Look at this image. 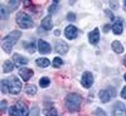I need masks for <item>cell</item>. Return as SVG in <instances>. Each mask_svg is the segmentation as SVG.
Instances as JSON below:
<instances>
[{"instance_id": "cell-17", "label": "cell", "mask_w": 126, "mask_h": 116, "mask_svg": "<svg viewBox=\"0 0 126 116\" xmlns=\"http://www.w3.org/2000/svg\"><path fill=\"white\" fill-rule=\"evenodd\" d=\"M14 67H15L14 62H12V61H5L4 65H3V72L9 73V72H12V71L14 69Z\"/></svg>"}, {"instance_id": "cell-5", "label": "cell", "mask_w": 126, "mask_h": 116, "mask_svg": "<svg viewBox=\"0 0 126 116\" xmlns=\"http://www.w3.org/2000/svg\"><path fill=\"white\" fill-rule=\"evenodd\" d=\"M8 86H9V92L12 95H18L22 91V82H20V80L15 76L10 77L8 80Z\"/></svg>"}, {"instance_id": "cell-8", "label": "cell", "mask_w": 126, "mask_h": 116, "mask_svg": "<svg viewBox=\"0 0 126 116\" xmlns=\"http://www.w3.org/2000/svg\"><path fill=\"white\" fill-rule=\"evenodd\" d=\"M38 49H39V52H40L42 54H47V53H49V52L52 50L50 44L47 43V42L43 40V39H39L38 40Z\"/></svg>"}, {"instance_id": "cell-22", "label": "cell", "mask_w": 126, "mask_h": 116, "mask_svg": "<svg viewBox=\"0 0 126 116\" xmlns=\"http://www.w3.org/2000/svg\"><path fill=\"white\" fill-rule=\"evenodd\" d=\"M39 85H40V87L46 88V87H48V86L50 85V80H49L48 77H43V78H40V80H39Z\"/></svg>"}, {"instance_id": "cell-27", "label": "cell", "mask_w": 126, "mask_h": 116, "mask_svg": "<svg viewBox=\"0 0 126 116\" xmlns=\"http://www.w3.org/2000/svg\"><path fill=\"white\" fill-rule=\"evenodd\" d=\"M19 4H20V1H10V3H9V10H10V12H12V10H14L15 8L19 6Z\"/></svg>"}, {"instance_id": "cell-10", "label": "cell", "mask_w": 126, "mask_h": 116, "mask_svg": "<svg viewBox=\"0 0 126 116\" xmlns=\"http://www.w3.org/2000/svg\"><path fill=\"white\" fill-rule=\"evenodd\" d=\"M88 40H90L91 44H97L100 42V30H98V28H94L88 34Z\"/></svg>"}, {"instance_id": "cell-26", "label": "cell", "mask_w": 126, "mask_h": 116, "mask_svg": "<svg viewBox=\"0 0 126 116\" xmlns=\"http://www.w3.org/2000/svg\"><path fill=\"white\" fill-rule=\"evenodd\" d=\"M58 6H59L58 1H53V4H52V5L49 6V13H50V14L56 13V12H57V9H58Z\"/></svg>"}, {"instance_id": "cell-28", "label": "cell", "mask_w": 126, "mask_h": 116, "mask_svg": "<svg viewBox=\"0 0 126 116\" xmlns=\"http://www.w3.org/2000/svg\"><path fill=\"white\" fill-rule=\"evenodd\" d=\"M0 12H1V19H5L6 15H8V13H6V10H5V6H4V5L0 8Z\"/></svg>"}, {"instance_id": "cell-1", "label": "cell", "mask_w": 126, "mask_h": 116, "mask_svg": "<svg viewBox=\"0 0 126 116\" xmlns=\"http://www.w3.org/2000/svg\"><path fill=\"white\" fill-rule=\"evenodd\" d=\"M20 35H22V33H20L19 30H13L9 35H6V37L3 38L1 47H3V49L6 52V53H10V52H12L14 44L18 42V39L20 38Z\"/></svg>"}, {"instance_id": "cell-37", "label": "cell", "mask_w": 126, "mask_h": 116, "mask_svg": "<svg viewBox=\"0 0 126 116\" xmlns=\"http://www.w3.org/2000/svg\"><path fill=\"white\" fill-rule=\"evenodd\" d=\"M125 5H126V1H125Z\"/></svg>"}, {"instance_id": "cell-18", "label": "cell", "mask_w": 126, "mask_h": 116, "mask_svg": "<svg viewBox=\"0 0 126 116\" xmlns=\"http://www.w3.org/2000/svg\"><path fill=\"white\" fill-rule=\"evenodd\" d=\"M35 63H37V66H39V67H42V68H46V67H48V66L50 65V61H49L48 58L40 57V58H38V59L35 61Z\"/></svg>"}, {"instance_id": "cell-32", "label": "cell", "mask_w": 126, "mask_h": 116, "mask_svg": "<svg viewBox=\"0 0 126 116\" xmlns=\"http://www.w3.org/2000/svg\"><path fill=\"white\" fill-rule=\"evenodd\" d=\"M96 114H97V116H105V111L103 110H100V109L96 111Z\"/></svg>"}, {"instance_id": "cell-13", "label": "cell", "mask_w": 126, "mask_h": 116, "mask_svg": "<svg viewBox=\"0 0 126 116\" xmlns=\"http://www.w3.org/2000/svg\"><path fill=\"white\" fill-rule=\"evenodd\" d=\"M113 116H126V109L124 106V103L117 102L113 107Z\"/></svg>"}, {"instance_id": "cell-21", "label": "cell", "mask_w": 126, "mask_h": 116, "mask_svg": "<svg viewBox=\"0 0 126 116\" xmlns=\"http://www.w3.org/2000/svg\"><path fill=\"white\" fill-rule=\"evenodd\" d=\"M25 92H27V95L33 96V95L37 93V87H35L34 85H28V86L25 87Z\"/></svg>"}, {"instance_id": "cell-24", "label": "cell", "mask_w": 126, "mask_h": 116, "mask_svg": "<svg viewBox=\"0 0 126 116\" xmlns=\"http://www.w3.org/2000/svg\"><path fill=\"white\" fill-rule=\"evenodd\" d=\"M44 115H46V116H57V115H58V112H57V110H56V109L52 107L50 110H44Z\"/></svg>"}, {"instance_id": "cell-29", "label": "cell", "mask_w": 126, "mask_h": 116, "mask_svg": "<svg viewBox=\"0 0 126 116\" xmlns=\"http://www.w3.org/2000/svg\"><path fill=\"white\" fill-rule=\"evenodd\" d=\"M67 19L69 20V22H75V20H76V15L73 14V13H69V14L67 15Z\"/></svg>"}, {"instance_id": "cell-31", "label": "cell", "mask_w": 126, "mask_h": 116, "mask_svg": "<svg viewBox=\"0 0 126 116\" xmlns=\"http://www.w3.org/2000/svg\"><path fill=\"white\" fill-rule=\"evenodd\" d=\"M121 97L122 99H126V86L122 88V91H121Z\"/></svg>"}, {"instance_id": "cell-25", "label": "cell", "mask_w": 126, "mask_h": 116, "mask_svg": "<svg viewBox=\"0 0 126 116\" xmlns=\"http://www.w3.org/2000/svg\"><path fill=\"white\" fill-rule=\"evenodd\" d=\"M52 65H53L56 68H59V67L63 65V61H62L59 57H56V58L53 59V63H52Z\"/></svg>"}, {"instance_id": "cell-33", "label": "cell", "mask_w": 126, "mask_h": 116, "mask_svg": "<svg viewBox=\"0 0 126 116\" xmlns=\"http://www.w3.org/2000/svg\"><path fill=\"white\" fill-rule=\"evenodd\" d=\"M54 35H61V32L57 29V30H54Z\"/></svg>"}, {"instance_id": "cell-14", "label": "cell", "mask_w": 126, "mask_h": 116, "mask_svg": "<svg viewBox=\"0 0 126 116\" xmlns=\"http://www.w3.org/2000/svg\"><path fill=\"white\" fill-rule=\"evenodd\" d=\"M122 30H124V27H122V20H121V19H117L116 22H115V24L112 25V32H113V34L120 35V34L122 33Z\"/></svg>"}, {"instance_id": "cell-15", "label": "cell", "mask_w": 126, "mask_h": 116, "mask_svg": "<svg viewBox=\"0 0 126 116\" xmlns=\"http://www.w3.org/2000/svg\"><path fill=\"white\" fill-rule=\"evenodd\" d=\"M42 28L46 30H50L53 28V22H52L50 15H47L46 18H43V20H42Z\"/></svg>"}, {"instance_id": "cell-3", "label": "cell", "mask_w": 126, "mask_h": 116, "mask_svg": "<svg viewBox=\"0 0 126 116\" xmlns=\"http://www.w3.org/2000/svg\"><path fill=\"white\" fill-rule=\"evenodd\" d=\"M16 24L22 29H30L34 25L33 19H32L30 15H28L27 13H19L16 15Z\"/></svg>"}, {"instance_id": "cell-12", "label": "cell", "mask_w": 126, "mask_h": 116, "mask_svg": "<svg viewBox=\"0 0 126 116\" xmlns=\"http://www.w3.org/2000/svg\"><path fill=\"white\" fill-rule=\"evenodd\" d=\"M13 62H14V65L15 66H18L19 68L20 67H23V66H25V65H28V59L25 58V57H23V56H20V54H14V57H13Z\"/></svg>"}, {"instance_id": "cell-9", "label": "cell", "mask_w": 126, "mask_h": 116, "mask_svg": "<svg viewBox=\"0 0 126 116\" xmlns=\"http://www.w3.org/2000/svg\"><path fill=\"white\" fill-rule=\"evenodd\" d=\"M68 49H69V46L66 43V42H63V40L57 42V44H56V52H57L58 54H66L67 52H68Z\"/></svg>"}, {"instance_id": "cell-6", "label": "cell", "mask_w": 126, "mask_h": 116, "mask_svg": "<svg viewBox=\"0 0 126 116\" xmlns=\"http://www.w3.org/2000/svg\"><path fill=\"white\" fill-rule=\"evenodd\" d=\"M81 83H82V86L85 87V88H90L92 86V83H93V76H92V73L91 72H85L82 75V78H81Z\"/></svg>"}, {"instance_id": "cell-16", "label": "cell", "mask_w": 126, "mask_h": 116, "mask_svg": "<svg viewBox=\"0 0 126 116\" xmlns=\"http://www.w3.org/2000/svg\"><path fill=\"white\" fill-rule=\"evenodd\" d=\"M100 100H101V102H103V103H107L110 100H111V93L109 92V90H102V91H100Z\"/></svg>"}, {"instance_id": "cell-20", "label": "cell", "mask_w": 126, "mask_h": 116, "mask_svg": "<svg viewBox=\"0 0 126 116\" xmlns=\"http://www.w3.org/2000/svg\"><path fill=\"white\" fill-rule=\"evenodd\" d=\"M23 46H24V48L28 50V52H30V53H34L35 52V44L33 43V42H24L23 43Z\"/></svg>"}, {"instance_id": "cell-19", "label": "cell", "mask_w": 126, "mask_h": 116, "mask_svg": "<svg viewBox=\"0 0 126 116\" xmlns=\"http://www.w3.org/2000/svg\"><path fill=\"white\" fill-rule=\"evenodd\" d=\"M112 49L116 52V53H119V54H121L122 52H124V47H122V44L120 43L119 40H115V42H112Z\"/></svg>"}, {"instance_id": "cell-11", "label": "cell", "mask_w": 126, "mask_h": 116, "mask_svg": "<svg viewBox=\"0 0 126 116\" xmlns=\"http://www.w3.org/2000/svg\"><path fill=\"white\" fill-rule=\"evenodd\" d=\"M33 75H34L33 69H30V68H19V76L23 78V81H29Z\"/></svg>"}, {"instance_id": "cell-4", "label": "cell", "mask_w": 126, "mask_h": 116, "mask_svg": "<svg viewBox=\"0 0 126 116\" xmlns=\"http://www.w3.org/2000/svg\"><path fill=\"white\" fill-rule=\"evenodd\" d=\"M9 115L10 116H28L29 109L24 102H18L15 106L9 109Z\"/></svg>"}, {"instance_id": "cell-2", "label": "cell", "mask_w": 126, "mask_h": 116, "mask_svg": "<svg viewBox=\"0 0 126 116\" xmlns=\"http://www.w3.org/2000/svg\"><path fill=\"white\" fill-rule=\"evenodd\" d=\"M81 103H82V97L78 93H69L66 97V106L71 112L78 111L81 109Z\"/></svg>"}, {"instance_id": "cell-34", "label": "cell", "mask_w": 126, "mask_h": 116, "mask_svg": "<svg viewBox=\"0 0 126 116\" xmlns=\"http://www.w3.org/2000/svg\"><path fill=\"white\" fill-rule=\"evenodd\" d=\"M109 29H110V25H106V27H105V29H103V30H105V32H107Z\"/></svg>"}, {"instance_id": "cell-7", "label": "cell", "mask_w": 126, "mask_h": 116, "mask_svg": "<svg viewBox=\"0 0 126 116\" xmlns=\"http://www.w3.org/2000/svg\"><path fill=\"white\" fill-rule=\"evenodd\" d=\"M64 35L67 39H76L77 35H78V29L75 27V25H68L64 30Z\"/></svg>"}, {"instance_id": "cell-23", "label": "cell", "mask_w": 126, "mask_h": 116, "mask_svg": "<svg viewBox=\"0 0 126 116\" xmlns=\"http://www.w3.org/2000/svg\"><path fill=\"white\" fill-rule=\"evenodd\" d=\"M1 91H3V93H8V92H9L8 80H3V81H1Z\"/></svg>"}, {"instance_id": "cell-36", "label": "cell", "mask_w": 126, "mask_h": 116, "mask_svg": "<svg viewBox=\"0 0 126 116\" xmlns=\"http://www.w3.org/2000/svg\"><path fill=\"white\" fill-rule=\"evenodd\" d=\"M125 81H126V75H125Z\"/></svg>"}, {"instance_id": "cell-35", "label": "cell", "mask_w": 126, "mask_h": 116, "mask_svg": "<svg viewBox=\"0 0 126 116\" xmlns=\"http://www.w3.org/2000/svg\"><path fill=\"white\" fill-rule=\"evenodd\" d=\"M124 65H125V66H126V58H125V59H124Z\"/></svg>"}, {"instance_id": "cell-30", "label": "cell", "mask_w": 126, "mask_h": 116, "mask_svg": "<svg viewBox=\"0 0 126 116\" xmlns=\"http://www.w3.org/2000/svg\"><path fill=\"white\" fill-rule=\"evenodd\" d=\"M5 107H6V101L3 100V101H1V111H3V112L5 111Z\"/></svg>"}]
</instances>
